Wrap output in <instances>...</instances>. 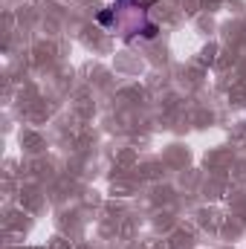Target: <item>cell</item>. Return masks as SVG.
<instances>
[{"instance_id":"6da1fadb","label":"cell","mask_w":246,"mask_h":249,"mask_svg":"<svg viewBox=\"0 0 246 249\" xmlns=\"http://www.w3.org/2000/svg\"><path fill=\"white\" fill-rule=\"evenodd\" d=\"M116 3H124V0H116Z\"/></svg>"}]
</instances>
